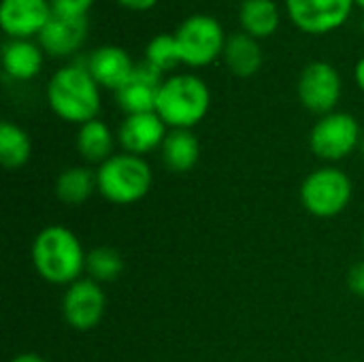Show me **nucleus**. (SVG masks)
Returning <instances> with one entry per match:
<instances>
[{
	"instance_id": "obj_20",
	"label": "nucleus",
	"mask_w": 364,
	"mask_h": 362,
	"mask_svg": "<svg viewBox=\"0 0 364 362\" xmlns=\"http://www.w3.org/2000/svg\"><path fill=\"white\" fill-rule=\"evenodd\" d=\"M94 192H98V177L90 166H68L55 179V196L64 205H83Z\"/></svg>"
},
{
	"instance_id": "obj_21",
	"label": "nucleus",
	"mask_w": 364,
	"mask_h": 362,
	"mask_svg": "<svg viewBox=\"0 0 364 362\" xmlns=\"http://www.w3.org/2000/svg\"><path fill=\"white\" fill-rule=\"evenodd\" d=\"M239 21L245 34L254 38H267L279 28V6L275 0H243L239 9Z\"/></svg>"
},
{
	"instance_id": "obj_7",
	"label": "nucleus",
	"mask_w": 364,
	"mask_h": 362,
	"mask_svg": "<svg viewBox=\"0 0 364 362\" xmlns=\"http://www.w3.org/2000/svg\"><path fill=\"white\" fill-rule=\"evenodd\" d=\"M363 130L358 119L346 111L322 115L309 132V149L322 162H339L360 147Z\"/></svg>"
},
{
	"instance_id": "obj_18",
	"label": "nucleus",
	"mask_w": 364,
	"mask_h": 362,
	"mask_svg": "<svg viewBox=\"0 0 364 362\" xmlns=\"http://www.w3.org/2000/svg\"><path fill=\"white\" fill-rule=\"evenodd\" d=\"M224 62L235 77L247 79V77H254L262 68L264 53H262V47L258 45V38H254L245 32H237V34L228 36V41H226Z\"/></svg>"
},
{
	"instance_id": "obj_13",
	"label": "nucleus",
	"mask_w": 364,
	"mask_h": 362,
	"mask_svg": "<svg viewBox=\"0 0 364 362\" xmlns=\"http://www.w3.org/2000/svg\"><path fill=\"white\" fill-rule=\"evenodd\" d=\"M51 0H2L0 26L9 38H32L51 19Z\"/></svg>"
},
{
	"instance_id": "obj_31",
	"label": "nucleus",
	"mask_w": 364,
	"mask_h": 362,
	"mask_svg": "<svg viewBox=\"0 0 364 362\" xmlns=\"http://www.w3.org/2000/svg\"><path fill=\"white\" fill-rule=\"evenodd\" d=\"M354 2H356L358 6H363V9H364V0H354Z\"/></svg>"
},
{
	"instance_id": "obj_14",
	"label": "nucleus",
	"mask_w": 364,
	"mask_h": 362,
	"mask_svg": "<svg viewBox=\"0 0 364 362\" xmlns=\"http://www.w3.org/2000/svg\"><path fill=\"white\" fill-rule=\"evenodd\" d=\"M87 38V17H73L53 13L43 32L38 45L51 58H68L77 53Z\"/></svg>"
},
{
	"instance_id": "obj_19",
	"label": "nucleus",
	"mask_w": 364,
	"mask_h": 362,
	"mask_svg": "<svg viewBox=\"0 0 364 362\" xmlns=\"http://www.w3.org/2000/svg\"><path fill=\"white\" fill-rule=\"evenodd\" d=\"M115 143H117V134H113L111 128L102 119H92L79 126L77 139H75L79 156L85 162H92L98 166L107 162L111 156H115Z\"/></svg>"
},
{
	"instance_id": "obj_1",
	"label": "nucleus",
	"mask_w": 364,
	"mask_h": 362,
	"mask_svg": "<svg viewBox=\"0 0 364 362\" xmlns=\"http://www.w3.org/2000/svg\"><path fill=\"white\" fill-rule=\"evenodd\" d=\"M87 252L83 250L79 237L62 226L49 224L32 241V265L34 271L53 286H70L85 273Z\"/></svg>"
},
{
	"instance_id": "obj_15",
	"label": "nucleus",
	"mask_w": 364,
	"mask_h": 362,
	"mask_svg": "<svg viewBox=\"0 0 364 362\" xmlns=\"http://www.w3.org/2000/svg\"><path fill=\"white\" fill-rule=\"evenodd\" d=\"M134 66L136 64L132 62L128 51L117 47V45L96 47L85 58V68L90 70L94 81L100 87H107V90H113V92H117L128 81Z\"/></svg>"
},
{
	"instance_id": "obj_2",
	"label": "nucleus",
	"mask_w": 364,
	"mask_h": 362,
	"mask_svg": "<svg viewBox=\"0 0 364 362\" xmlns=\"http://www.w3.org/2000/svg\"><path fill=\"white\" fill-rule=\"evenodd\" d=\"M47 102L60 119L83 126L98 119L100 85L85 68V62H70L51 75L47 83Z\"/></svg>"
},
{
	"instance_id": "obj_4",
	"label": "nucleus",
	"mask_w": 364,
	"mask_h": 362,
	"mask_svg": "<svg viewBox=\"0 0 364 362\" xmlns=\"http://www.w3.org/2000/svg\"><path fill=\"white\" fill-rule=\"evenodd\" d=\"M98 194L113 205H134L143 201L151 186L154 173L145 158L132 154H115L96 169Z\"/></svg>"
},
{
	"instance_id": "obj_17",
	"label": "nucleus",
	"mask_w": 364,
	"mask_h": 362,
	"mask_svg": "<svg viewBox=\"0 0 364 362\" xmlns=\"http://www.w3.org/2000/svg\"><path fill=\"white\" fill-rule=\"evenodd\" d=\"M162 164L171 173H190L200 160V143L192 130L173 128L168 130L162 147H160Z\"/></svg>"
},
{
	"instance_id": "obj_9",
	"label": "nucleus",
	"mask_w": 364,
	"mask_h": 362,
	"mask_svg": "<svg viewBox=\"0 0 364 362\" xmlns=\"http://www.w3.org/2000/svg\"><path fill=\"white\" fill-rule=\"evenodd\" d=\"M107 312V294L102 286L90 277H81L66 286L62 297V318L64 322L79 333L94 331Z\"/></svg>"
},
{
	"instance_id": "obj_27",
	"label": "nucleus",
	"mask_w": 364,
	"mask_h": 362,
	"mask_svg": "<svg viewBox=\"0 0 364 362\" xmlns=\"http://www.w3.org/2000/svg\"><path fill=\"white\" fill-rule=\"evenodd\" d=\"M124 9H130V11H139V13H143V11H149V9H154L156 4H158V0H117Z\"/></svg>"
},
{
	"instance_id": "obj_24",
	"label": "nucleus",
	"mask_w": 364,
	"mask_h": 362,
	"mask_svg": "<svg viewBox=\"0 0 364 362\" xmlns=\"http://www.w3.org/2000/svg\"><path fill=\"white\" fill-rule=\"evenodd\" d=\"M145 62L158 68L162 75L173 70L177 64H181L179 47L175 41V34H158L154 36L145 47Z\"/></svg>"
},
{
	"instance_id": "obj_28",
	"label": "nucleus",
	"mask_w": 364,
	"mask_h": 362,
	"mask_svg": "<svg viewBox=\"0 0 364 362\" xmlns=\"http://www.w3.org/2000/svg\"><path fill=\"white\" fill-rule=\"evenodd\" d=\"M11 362H47L43 356L34 354V352H23V354H17Z\"/></svg>"
},
{
	"instance_id": "obj_11",
	"label": "nucleus",
	"mask_w": 364,
	"mask_h": 362,
	"mask_svg": "<svg viewBox=\"0 0 364 362\" xmlns=\"http://www.w3.org/2000/svg\"><path fill=\"white\" fill-rule=\"evenodd\" d=\"M162 81H164L162 73L143 60L134 66L128 81L115 92V102L119 105V109L126 115L151 113V111H156Z\"/></svg>"
},
{
	"instance_id": "obj_26",
	"label": "nucleus",
	"mask_w": 364,
	"mask_h": 362,
	"mask_svg": "<svg viewBox=\"0 0 364 362\" xmlns=\"http://www.w3.org/2000/svg\"><path fill=\"white\" fill-rule=\"evenodd\" d=\"M348 288L354 297L364 299V260L352 265V269L348 271Z\"/></svg>"
},
{
	"instance_id": "obj_29",
	"label": "nucleus",
	"mask_w": 364,
	"mask_h": 362,
	"mask_svg": "<svg viewBox=\"0 0 364 362\" xmlns=\"http://www.w3.org/2000/svg\"><path fill=\"white\" fill-rule=\"evenodd\" d=\"M354 79H356L358 87L364 92V55L358 60V64H356V68H354Z\"/></svg>"
},
{
	"instance_id": "obj_30",
	"label": "nucleus",
	"mask_w": 364,
	"mask_h": 362,
	"mask_svg": "<svg viewBox=\"0 0 364 362\" xmlns=\"http://www.w3.org/2000/svg\"><path fill=\"white\" fill-rule=\"evenodd\" d=\"M358 149H360V154H363V158H364V132H363V139H360V147H358Z\"/></svg>"
},
{
	"instance_id": "obj_12",
	"label": "nucleus",
	"mask_w": 364,
	"mask_h": 362,
	"mask_svg": "<svg viewBox=\"0 0 364 362\" xmlns=\"http://www.w3.org/2000/svg\"><path fill=\"white\" fill-rule=\"evenodd\" d=\"M166 134H168V126L162 122V117L156 111L134 113L122 119L117 128V143L126 154L143 158L160 149Z\"/></svg>"
},
{
	"instance_id": "obj_25",
	"label": "nucleus",
	"mask_w": 364,
	"mask_h": 362,
	"mask_svg": "<svg viewBox=\"0 0 364 362\" xmlns=\"http://www.w3.org/2000/svg\"><path fill=\"white\" fill-rule=\"evenodd\" d=\"M94 0H51L53 13L60 15H73V17H87V11L92 9Z\"/></svg>"
},
{
	"instance_id": "obj_32",
	"label": "nucleus",
	"mask_w": 364,
	"mask_h": 362,
	"mask_svg": "<svg viewBox=\"0 0 364 362\" xmlns=\"http://www.w3.org/2000/svg\"><path fill=\"white\" fill-rule=\"evenodd\" d=\"M363 252H364V233H363Z\"/></svg>"
},
{
	"instance_id": "obj_16",
	"label": "nucleus",
	"mask_w": 364,
	"mask_h": 362,
	"mask_svg": "<svg viewBox=\"0 0 364 362\" xmlns=\"http://www.w3.org/2000/svg\"><path fill=\"white\" fill-rule=\"evenodd\" d=\"M43 47L32 38H9L2 45L4 75L15 81H30L43 68Z\"/></svg>"
},
{
	"instance_id": "obj_6",
	"label": "nucleus",
	"mask_w": 364,
	"mask_h": 362,
	"mask_svg": "<svg viewBox=\"0 0 364 362\" xmlns=\"http://www.w3.org/2000/svg\"><path fill=\"white\" fill-rule=\"evenodd\" d=\"M175 41L179 47L181 64L192 68H203L213 64L220 55H224L226 34L222 23L211 15H190L183 19L175 32Z\"/></svg>"
},
{
	"instance_id": "obj_3",
	"label": "nucleus",
	"mask_w": 364,
	"mask_h": 362,
	"mask_svg": "<svg viewBox=\"0 0 364 362\" xmlns=\"http://www.w3.org/2000/svg\"><path fill=\"white\" fill-rule=\"evenodd\" d=\"M211 107V92L209 85L190 73L171 75L162 81L156 113L162 117V122L173 128H186L192 130L196 124H200Z\"/></svg>"
},
{
	"instance_id": "obj_8",
	"label": "nucleus",
	"mask_w": 364,
	"mask_h": 362,
	"mask_svg": "<svg viewBox=\"0 0 364 362\" xmlns=\"http://www.w3.org/2000/svg\"><path fill=\"white\" fill-rule=\"evenodd\" d=\"M341 92H343V81L339 70L324 60L309 62L299 75V83H296L299 100L307 111L320 117L337 111Z\"/></svg>"
},
{
	"instance_id": "obj_5",
	"label": "nucleus",
	"mask_w": 364,
	"mask_h": 362,
	"mask_svg": "<svg viewBox=\"0 0 364 362\" xmlns=\"http://www.w3.org/2000/svg\"><path fill=\"white\" fill-rule=\"evenodd\" d=\"M352 194L354 183L350 175L333 164L311 171L303 179L299 190L301 205L305 207V211L322 220L337 218L339 213H343L352 201Z\"/></svg>"
},
{
	"instance_id": "obj_23",
	"label": "nucleus",
	"mask_w": 364,
	"mask_h": 362,
	"mask_svg": "<svg viewBox=\"0 0 364 362\" xmlns=\"http://www.w3.org/2000/svg\"><path fill=\"white\" fill-rule=\"evenodd\" d=\"M122 273H124V256L119 254V250H115L111 245H98L87 252L85 277H90L102 286V284H111V282L119 280Z\"/></svg>"
},
{
	"instance_id": "obj_10",
	"label": "nucleus",
	"mask_w": 364,
	"mask_h": 362,
	"mask_svg": "<svg viewBox=\"0 0 364 362\" xmlns=\"http://www.w3.org/2000/svg\"><path fill=\"white\" fill-rule=\"evenodd\" d=\"M354 0H286L290 21L305 34H331L352 15Z\"/></svg>"
},
{
	"instance_id": "obj_22",
	"label": "nucleus",
	"mask_w": 364,
	"mask_h": 362,
	"mask_svg": "<svg viewBox=\"0 0 364 362\" xmlns=\"http://www.w3.org/2000/svg\"><path fill=\"white\" fill-rule=\"evenodd\" d=\"M32 156V141L23 128L13 122L0 124V162L6 169H21Z\"/></svg>"
}]
</instances>
